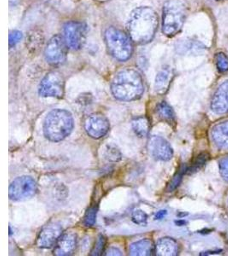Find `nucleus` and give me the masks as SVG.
<instances>
[{"label": "nucleus", "mask_w": 228, "mask_h": 256, "mask_svg": "<svg viewBox=\"0 0 228 256\" xmlns=\"http://www.w3.org/2000/svg\"><path fill=\"white\" fill-rule=\"evenodd\" d=\"M158 28V16L150 7H140L131 13L126 30L132 42L146 44L152 42Z\"/></svg>", "instance_id": "1"}, {"label": "nucleus", "mask_w": 228, "mask_h": 256, "mask_svg": "<svg viewBox=\"0 0 228 256\" xmlns=\"http://www.w3.org/2000/svg\"><path fill=\"white\" fill-rule=\"evenodd\" d=\"M112 94L120 101L131 102L140 98L144 92V80L140 73L134 68L120 71L113 80Z\"/></svg>", "instance_id": "2"}, {"label": "nucleus", "mask_w": 228, "mask_h": 256, "mask_svg": "<svg viewBox=\"0 0 228 256\" xmlns=\"http://www.w3.org/2000/svg\"><path fill=\"white\" fill-rule=\"evenodd\" d=\"M74 126L73 116L64 110H54L44 120V134L52 142H61L70 135Z\"/></svg>", "instance_id": "3"}, {"label": "nucleus", "mask_w": 228, "mask_h": 256, "mask_svg": "<svg viewBox=\"0 0 228 256\" xmlns=\"http://www.w3.org/2000/svg\"><path fill=\"white\" fill-rule=\"evenodd\" d=\"M186 18V8L180 0H168L164 4L162 32L172 38L180 32Z\"/></svg>", "instance_id": "4"}, {"label": "nucleus", "mask_w": 228, "mask_h": 256, "mask_svg": "<svg viewBox=\"0 0 228 256\" xmlns=\"http://www.w3.org/2000/svg\"><path fill=\"white\" fill-rule=\"evenodd\" d=\"M106 44L108 52L118 61L126 62L131 58L134 52L132 40L122 30L110 28L106 30Z\"/></svg>", "instance_id": "5"}, {"label": "nucleus", "mask_w": 228, "mask_h": 256, "mask_svg": "<svg viewBox=\"0 0 228 256\" xmlns=\"http://www.w3.org/2000/svg\"><path fill=\"white\" fill-rule=\"evenodd\" d=\"M37 190V183L32 177H19L13 181L10 186V198L12 201H24L36 196Z\"/></svg>", "instance_id": "6"}, {"label": "nucleus", "mask_w": 228, "mask_h": 256, "mask_svg": "<svg viewBox=\"0 0 228 256\" xmlns=\"http://www.w3.org/2000/svg\"><path fill=\"white\" fill-rule=\"evenodd\" d=\"M64 79L58 72L47 74L38 88V94L43 98L60 99L64 95Z\"/></svg>", "instance_id": "7"}, {"label": "nucleus", "mask_w": 228, "mask_h": 256, "mask_svg": "<svg viewBox=\"0 0 228 256\" xmlns=\"http://www.w3.org/2000/svg\"><path fill=\"white\" fill-rule=\"evenodd\" d=\"M88 34V26L79 22H70L65 24L64 38L70 49L78 50L84 46Z\"/></svg>", "instance_id": "8"}, {"label": "nucleus", "mask_w": 228, "mask_h": 256, "mask_svg": "<svg viewBox=\"0 0 228 256\" xmlns=\"http://www.w3.org/2000/svg\"><path fill=\"white\" fill-rule=\"evenodd\" d=\"M68 46L64 38L56 35L50 38L44 52L47 62L53 66L64 64L67 59Z\"/></svg>", "instance_id": "9"}, {"label": "nucleus", "mask_w": 228, "mask_h": 256, "mask_svg": "<svg viewBox=\"0 0 228 256\" xmlns=\"http://www.w3.org/2000/svg\"><path fill=\"white\" fill-rule=\"evenodd\" d=\"M110 125L108 119L100 114H92L86 120V131L94 140H100L104 137L110 131Z\"/></svg>", "instance_id": "10"}, {"label": "nucleus", "mask_w": 228, "mask_h": 256, "mask_svg": "<svg viewBox=\"0 0 228 256\" xmlns=\"http://www.w3.org/2000/svg\"><path fill=\"white\" fill-rule=\"evenodd\" d=\"M150 153L156 160L168 162L174 156V150L167 140L159 136H153L148 144Z\"/></svg>", "instance_id": "11"}, {"label": "nucleus", "mask_w": 228, "mask_h": 256, "mask_svg": "<svg viewBox=\"0 0 228 256\" xmlns=\"http://www.w3.org/2000/svg\"><path fill=\"white\" fill-rule=\"evenodd\" d=\"M62 236V229L58 224H50L44 227L38 235L37 245L41 248H52L56 246Z\"/></svg>", "instance_id": "12"}, {"label": "nucleus", "mask_w": 228, "mask_h": 256, "mask_svg": "<svg viewBox=\"0 0 228 256\" xmlns=\"http://www.w3.org/2000/svg\"><path fill=\"white\" fill-rule=\"evenodd\" d=\"M211 110L217 114L228 113V80L223 82L214 94Z\"/></svg>", "instance_id": "13"}, {"label": "nucleus", "mask_w": 228, "mask_h": 256, "mask_svg": "<svg viewBox=\"0 0 228 256\" xmlns=\"http://www.w3.org/2000/svg\"><path fill=\"white\" fill-rule=\"evenodd\" d=\"M77 236L74 233H67L59 239L55 248V254L59 256H70L76 250Z\"/></svg>", "instance_id": "14"}, {"label": "nucleus", "mask_w": 228, "mask_h": 256, "mask_svg": "<svg viewBox=\"0 0 228 256\" xmlns=\"http://www.w3.org/2000/svg\"><path fill=\"white\" fill-rule=\"evenodd\" d=\"M214 144L220 150H228V120L214 126L211 132Z\"/></svg>", "instance_id": "15"}, {"label": "nucleus", "mask_w": 228, "mask_h": 256, "mask_svg": "<svg viewBox=\"0 0 228 256\" xmlns=\"http://www.w3.org/2000/svg\"><path fill=\"white\" fill-rule=\"evenodd\" d=\"M178 254V242L174 239L165 238L156 245V254L159 256H176Z\"/></svg>", "instance_id": "16"}, {"label": "nucleus", "mask_w": 228, "mask_h": 256, "mask_svg": "<svg viewBox=\"0 0 228 256\" xmlns=\"http://www.w3.org/2000/svg\"><path fill=\"white\" fill-rule=\"evenodd\" d=\"M130 254L134 256H150L156 253V246L150 239L136 242L129 248Z\"/></svg>", "instance_id": "17"}, {"label": "nucleus", "mask_w": 228, "mask_h": 256, "mask_svg": "<svg viewBox=\"0 0 228 256\" xmlns=\"http://www.w3.org/2000/svg\"><path fill=\"white\" fill-rule=\"evenodd\" d=\"M172 70L170 68H165L158 74L156 77L155 90L158 94H165L172 82Z\"/></svg>", "instance_id": "18"}, {"label": "nucleus", "mask_w": 228, "mask_h": 256, "mask_svg": "<svg viewBox=\"0 0 228 256\" xmlns=\"http://www.w3.org/2000/svg\"><path fill=\"white\" fill-rule=\"evenodd\" d=\"M132 129L140 138L146 137L150 131L149 120L146 117H138L132 120Z\"/></svg>", "instance_id": "19"}, {"label": "nucleus", "mask_w": 228, "mask_h": 256, "mask_svg": "<svg viewBox=\"0 0 228 256\" xmlns=\"http://www.w3.org/2000/svg\"><path fill=\"white\" fill-rule=\"evenodd\" d=\"M156 112L159 117L164 120L170 122H172L174 120V112L172 110V107L166 102H162L158 104Z\"/></svg>", "instance_id": "20"}, {"label": "nucleus", "mask_w": 228, "mask_h": 256, "mask_svg": "<svg viewBox=\"0 0 228 256\" xmlns=\"http://www.w3.org/2000/svg\"><path fill=\"white\" fill-rule=\"evenodd\" d=\"M178 49L184 50V52H199L202 50L205 49V46L202 43L198 42V41L193 40H186L182 41L180 44H178V46L177 47Z\"/></svg>", "instance_id": "21"}, {"label": "nucleus", "mask_w": 228, "mask_h": 256, "mask_svg": "<svg viewBox=\"0 0 228 256\" xmlns=\"http://www.w3.org/2000/svg\"><path fill=\"white\" fill-rule=\"evenodd\" d=\"M214 61L220 72L225 73L228 71V56L222 52L217 53Z\"/></svg>", "instance_id": "22"}, {"label": "nucleus", "mask_w": 228, "mask_h": 256, "mask_svg": "<svg viewBox=\"0 0 228 256\" xmlns=\"http://www.w3.org/2000/svg\"><path fill=\"white\" fill-rule=\"evenodd\" d=\"M132 222H134L135 224L146 226L147 224L148 216L142 210H135L134 214H132Z\"/></svg>", "instance_id": "23"}, {"label": "nucleus", "mask_w": 228, "mask_h": 256, "mask_svg": "<svg viewBox=\"0 0 228 256\" xmlns=\"http://www.w3.org/2000/svg\"><path fill=\"white\" fill-rule=\"evenodd\" d=\"M98 208L96 207L91 208L88 210L85 216V224L88 227L94 226L96 223Z\"/></svg>", "instance_id": "24"}, {"label": "nucleus", "mask_w": 228, "mask_h": 256, "mask_svg": "<svg viewBox=\"0 0 228 256\" xmlns=\"http://www.w3.org/2000/svg\"><path fill=\"white\" fill-rule=\"evenodd\" d=\"M106 239L104 236H100L98 239L96 245L94 247V250L92 251L91 256H101L104 252V248L106 246Z\"/></svg>", "instance_id": "25"}, {"label": "nucleus", "mask_w": 228, "mask_h": 256, "mask_svg": "<svg viewBox=\"0 0 228 256\" xmlns=\"http://www.w3.org/2000/svg\"><path fill=\"white\" fill-rule=\"evenodd\" d=\"M220 172L223 180L228 182V156L220 160Z\"/></svg>", "instance_id": "26"}, {"label": "nucleus", "mask_w": 228, "mask_h": 256, "mask_svg": "<svg viewBox=\"0 0 228 256\" xmlns=\"http://www.w3.org/2000/svg\"><path fill=\"white\" fill-rule=\"evenodd\" d=\"M22 38V32L20 31H12L10 34V47L15 46L16 44H18Z\"/></svg>", "instance_id": "27"}, {"label": "nucleus", "mask_w": 228, "mask_h": 256, "mask_svg": "<svg viewBox=\"0 0 228 256\" xmlns=\"http://www.w3.org/2000/svg\"><path fill=\"white\" fill-rule=\"evenodd\" d=\"M107 158L108 160H112V162H118L122 159V154L119 150H117L116 148H110V150H107Z\"/></svg>", "instance_id": "28"}, {"label": "nucleus", "mask_w": 228, "mask_h": 256, "mask_svg": "<svg viewBox=\"0 0 228 256\" xmlns=\"http://www.w3.org/2000/svg\"><path fill=\"white\" fill-rule=\"evenodd\" d=\"M182 172H178V174L176 175V177L174 178V180H172V182L170 184V186H168V192H171L174 190H176L177 187L180 186V184L182 182Z\"/></svg>", "instance_id": "29"}, {"label": "nucleus", "mask_w": 228, "mask_h": 256, "mask_svg": "<svg viewBox=\"0 0 228 256\" xmlns=\"http://www.w3.org/2000/svg\"><path fill=\"white\" fill-rule=\"evenodd\" d=\"M106 256H122V254L116 248H110L106 251Z\"/></svg>", "instance_id": "30"}, {"label": "nucleus", "mask_w": 228, "mask_h": 256, "mask_svg": "<svg viewBox=\"0 0 228 256\" xmlns=\"http://www.w3.org/2000/svg\"><path fill=\"white\" fill-rule=\"evenodd\" d=\"M168 212L166 210H162V211H159V212L156 214V220H162V218H165L166 216H167Z\"/></svg>", "instance_id": "31"}, {"label": "nucleus", "mask_w": 228, "mask_h": 256, "mask_svg": "<svg viewBox=\"0 0 228 256\" xmlns=\"http://www.w3.org/2000/svg\"><path fill=\"white\" fill-rule=\"evenodd\" d=\"M216 1H220V0H216Z\"/></svg>", "instance_id": "32"}]
</instances>
